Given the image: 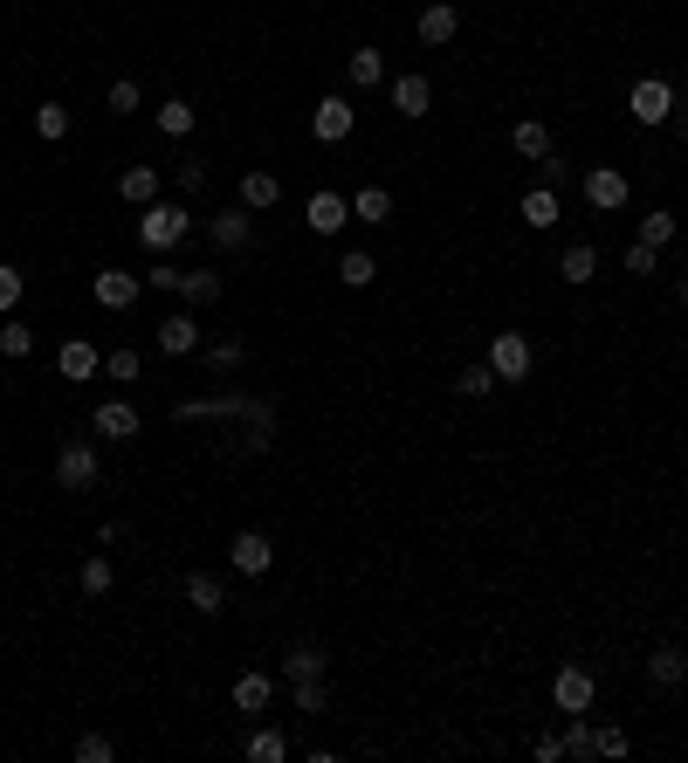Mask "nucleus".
<instances>
[{"label":"nucleus","instance_id":"f257e3e1","mask_svg":"<svg viewBox=\"0 0 688 763\" xmlns=\"http://www.w3.org/2000/svg\"><path fill=\"white\" fill-rule=\"evenodd\" d=\"M172 420H221V426H241V454H269L275 447V406L269 399H248V392H207V399H180Z\"/></svg>","mask_w":688,"mask_h":763},{"label":"nucleus","instance_id":"f03ea898","mask_svg":"<svg viewBox=\"0 0 688 763\" xmlns=\"http://www.w3.org/2000/svg\"><path fill=\"white\" fill-rule=\"evenodd\" d=\"M187 235H193V214H187V200H151V207H145V220H138V241H145L151 254L180 248Z\"/></svg>","mask_w":688,"mask_h":763},{"label":"nucleus","instance_id":"7ed1b4c3","mask_svg":"<svg viewBox=\"0 0 688 763\" xmlns=\"http://www.w3.org/2000/svg\"><path fill=\"white\" fill-rule=\"evenodd\" d=\"M530 365H538V351H530L523 330H496V338H489V372L503 378V386H523Z\"/></svg>","mask_w":688,"mask_h":763},{"label":"nucleus","instance_id":"20e7f679","mask_svg":"<svg viewBox=\"0 0 688 763\" xmlns=\"http://www.w3.org/2000/svg\"><path fill=\"white\" fill-rule=\"evenodd\" d=\"M627 111H633V124H647V132H654V124H668L675 117V83H668V76H641V83L627 90Z\"/></svg>","mask_w":688,"mask_h":763},{"label":"nucleus","instance_id":"39448f33","mask_svg":"<svg viewBox=\"0 0 688 763\" xmlns=\"http://www.w3.org/2000/svg\"><path fill=\"white\" fill-rule=\"evenodd\" d=\"M593 695H599V681L593 668H578V660H565L551 681V702H557V716H593Z\"/></svg>","mask_w":688,"mask_h":763},{"label":"nucleus","instance_id":"423d86ee","mask_svg":"<svg viewBox=\"0 0 688 763\" xmlns=\"http://www.w3.org/2000/svg\"><path fill=\"white\" fill-rule=\"evenodd\" d=\"M627 200H633V180L620 166H593L585 172V207L593 214H627Z\"/></svg>","mask_w":688,"mask_h":763},{"label":"nucleus","instance_id":"0eeeda50","mask_svg":"<svg viewBox=\"0 0 688 763\" xmlns=\"http://www.w3.org/2000/svg\"><path fill=\"white\" fill-rule=\"evenodd\" d=\"M97 475H104V462H97V447H90V441H69V447L56 454V481H63L69 496L97 489Z\"/></svg>","mask_w":688,"mask_h":763},{"label":"nucleus","instance_id":"6e6552de","mask_svg":"<svg viewBox=\"0 0 688 763\" xmlns=\"http://www.w3.org/2000/svg\"><path fill=\"white\" fill-rule=\"evenodd\" d=\"M311 132H317V145H345L351 132H359V111H351V96H317Z\"/></svg>","mask_w":688,"mask_h":763},{"label":"nucleus","instance_id":"1a4fd4ad","mask_svg":"<svg viewBox=\"0 0 688 763\" xmlns=\"http://www.w3.org/2000/svg\"><path fill=\"white\" fill-rule=\"evenodd\" d=\"M345 220H351V200L345 193H330V186H317L311 200H303V227H311V235H345Z\"/></svg>","mask_w":688,"mask_h":763},{"label":"nucleus","instance_id":"9d476101","mask_svg":"<svg viewBox=\"0 0 688 763\" xmlns=\"http://www.w3.org/2000/svg\"><path fill=\"white\" fill-rule=\"evenodd\" d=\"M90 426H97V441H138V434H145V420H138L132 399H104V406L90 413Z\"/></svg>","mask_w":688,"mask_h":763},{"label":"nucleus","instance_id":"9b49d317","mask_svg":"<svg viewBox=\"0 0 688 763\" xmlns=\"http://www.w3.org/2000/svg\"><path fill=\"white\" fill-rule=\"evenodd\" d=\"M90 296L104 303V310H132V303L145 296V275H132V269H97V283H90Z\"/></svg>","mask_w":688,"mask_h":763},{"label":"nucleus","instance_id":"f8f14e48","mask_svg":"<svg viewBox=\"0 0 688 763\" xmlns=\"http://www.w3.org/2000/svg\"><path fill=\"white\" fill-rule=\"evenodd\" d=\"M414 29H420V42H427V48H448L454 35H462V8H454V0H427Z\"/></svg>","mask_w":688,"mask_h":763},{"label":"nucleus","instance_id":"ddd939ff","mask_svg":"<svg viewBox=\"0 0 688 763\" xmlns=\"http://www.w3.org/2000/svg\"><path fill=\"white\" fill-rule=\"evenodd\" d=\"M151 338H159V351H166V358H187V351H200V344H207V338H200V317H193V310H172L159 330H151Z\"/></svg>","mask_w":688,"mask_h":763},{"label":"nucleus","instance_id":"4468645a","mask_svg":"<svg viewBox=\"0 0 688 763\" xmlns=\"http://www.w3.org/2000/svg\"><path fill=\"white\" fill-rule=\"evenodd\" d=\"M56 372L69 378V386H83V378H97V372H104V351H97L90 338H63V351H56Z\"/></svg>","mask_w":688,"mask_h":763},{"label":"nucleus","instance_id":"2eb2a0df","mask_svg":"<svg viewBox=\"0 0 688 763\" xmlns=\"http://www.w3.org/2000/svg\"><path fill=\"white\" fill-rule=\"evenodd\" d=\"M227 557H235V571L241 578H262L275 565V544L262 537V529H235V544H227Z\"/></svg>","mask_w":688,"mask_h":763},{"label":"nucleus","instance_id":"dca6fc26","mask_svg":"<svg viewBox=\"0 0 688 763\" xmlns=\"http://www.w3.org/2000/svg\"><path fill=\"white\" fill-rule=\"evenodd\" d=\"M180 592H187V605H193V613H200V619H214V613H227V584H221L214 571H187V584H180Z\"/></svg>","mask_w":688,"mask_h":763},{"label":"nucleus","instance_id":"f3484780","mask_svg":"<svg viewBox=\"0 0 688 763\" xmlns=\"http://www.w3.org/2000/svg\"><path fill=\"white\" fill-rule=\"evenodd\" d=\"M509 151H517V159H551V124L544 117H517V124H509Z\"/></svg>","mask_w":688,"mask_h":763},{"label":"nucleus","instance_id":"a211bd4d","mask_svg":"<svg viewBox=\"0 0 688 763\" xmlns=\"http://www.w3.org/2000/svg\"><path fill=\"white\" fill-rule=\"evenodd\" d=\"M393 111L399 117H427L435 111V83H427V76H393Z\"/></svg>","mask_w":688,"mask_h":763},{"label":"nucleus","instance_id":"6ab92c4d","mask_svg":"<svg viewBox=\"0 0 688 763\" xmlns=\"http://www.w3.org/2000/svg\"><path fill=\"white\" fill-rule=\"evenodd\" d=\"M221 296H227L221 269H187L180 275V303H187V310H207V303H221Z\"/></svg>","mask_w":688,"mask_h":763},{"label":"nucleus","instance_id":"aec40b11","mask_svg":"<svg viewBox=\"0 0 688 763\" xmlns=\"http://www.w3.org/2000/svg\"><path fill=\"white\" fill-rule=\"evenodd\" d=\"M275 200H283V180H275L269 166H255V172H241V207L248 214H269Z\"/></svg>","mask_w":688,"mask_h":763},{"label":"nucleus","instance_id":"412c9836","mask_svg":"<svg viewBox=\"0 0 688 763\" xmlns=\"http://www.w3.org/2000/svg\"><path fill=\"white\" fill-rule=\"evenodd\" d=\"M688 681V653L681 647H654L647 653V688H681Z\"/></svg>","mask_w":688,"mask_h":763},{"label":"nucleus","instance_id":"4be33fe9","mask_svg":"<svg viewBox=\"0 0 688 763\" xmlns=\"http://www.w3.org/2000/svg\"><path fill=\"white\" fill-rule=\"evenodd\" d=\"M117 200H124V207H151V200H159V166H124Z\"/></svg>","mask_w":688,"mask_h":763},{"label":"nucleus","instance_id":"5701e85b","mask_svg":"<svg viewBox=\"0 0 688 763\" xmlns=\"http://www.w3.org/2000/svg\"><path fill=\"white\" fill-rule=\"evenodd\" d=\"M345 76H351V90H379L386 83V48H351Z\"/></svg>","mask_w":688,"mask_h":763},{"label":"nucleus","instance_id":"b1692460","mask_svg":"<svg viewBox=\"0 0 688 763\" xmlns=\"http://www.w3.org/2000/svg\"><path fill=\"white\" fill-rule=\"evenodd\" d=\"M283 674H290V681H317V674H330V653H324L317 640H296L290 660H283Z\"/></svg>","mask_w":688,"mask_h":763},{"label":"nucleus","instance_id":"393cba45","mask_svg":"<svg viewBox=\"0 0 688 763\" xmlns=\"http://www.w3.org/2000/svg\"><path fill=\"white\" fill-rule=\"evenodd\" d=\"M557 275H565L572 289H585V283L599 275V248H593V241H572V248H565V262H557Z\"/></svg>","mask_w":688,"mask_h":763},{"label":"nucleus","instance_id":"a878e982","mask_svg":"<svg viewBox=\"0 0 688 763\" xmlns=\"http://www.w3.org/2000/svg\"><path fill=\"white\" fill-rule=\"evenodd\" d=\"M269 702H275V681L269 674H235V708H241V716H262Z\"/></svg>","mask_w":688,"mask_h":763},{"label":"nucleus","instance_id":"bb28decb","mask_svg":"<svg viewBox=\"0 0 688 763\" xmlns=\"http://www.w3.org/2000/svg\"><path fill=\"white\" fill-rule=\"evenodd\" d=\"M517 214H523V227H557V214H565V207H557L551 186H530V193L517 200Z\"/></svg>","mask_w":688,"mask_h":763},{"label":"nucleus","instance_id":"cd10ccee","mask_svg":"<svg viewBox=\"0 0 688 763\" xmlns=\"http://www.w3.org/2000/svg\"><path fill=\"white\" fill-rule=\"evenodd\" d=\"M207 241H214V248H241V241H248V207H221V214L207 220Z\"/></svg>","mask_w":688,"mask_h":763},{"label":"nucleus","instance_id":"c85d7f7f","mask_svg":"<svg viewBox=\"0 0 688 763\" xmlns=\"http://www.w3.org/2000/svg\"><path fill=\"white\" fill-rule=\"evenodd\" d=\"M351 220H365V227H386V220H393V193H386V186H365V193H351Z\"/></svg>","mask_w":688,"mask_h":763},{"label":"nucleus","instance_id":"c756f323","mask_svg":"<svg viewBox=\"0 0 688 763\" xmlns=\"http://www.w3.org/2000/svg\"><path fill=\"white\" fill-rule=\"evenodd\" d=\"M565 756H599V729H593V716H565Z\"/></svg>","mask_w":688,"mask_h":763},{"label":"nucleus","instance_id":"7c9ffc66","mask_svg":"<svg viewBox=\"0 0 688 763\" xmlns=\"http://www.w3.org/2000/svg\"><path fill=\"white\" fill-rule=\"evenodd\" d=\"M503 386V378L489 372V358H482V365H462V372H454V392H462V399H489Z\"/></svg>","mask_w":688,"mask_h":763},{"label":"nucleus","instance_id":"2f4dec72","mask_svg":"<svg viewBox=\"0 0 688 763\" xmlns=\"http://www.w3.org/2000/svg\"><path fill=\"white\" fill-rule=\"evenodd\" d=\"M248 763H290V736L283 729H255L248 736Z\"/></svg>","mask_w":688,"mask_h":763},{"label":"nucleus","instance_id":"473e14b6","mask_svg":"<svg viewBox=\"0 0 688 763\" xmlns=\"http://www.w3.org/2000/svg\"><path fill=\"white\" fill-rule=\"evenodd\" d=\"M372 275H379V262L365 248H345V262H338V283L345 289H372Z\"/></svg>","mask_w":688,"mask_h":763},{"label":"nucleus","instance_id":"72a5a7b5","mask_svg":"<svg viewBox=\"0 0 688 763\" xmlns=\"http://www.w3.org/2000/svg\"><path fill=\"white\" fill-rule=\"evenodd\" d=\"M200 358H207V372H241L248 344L241 338H214V344H200Z\"/></svg>","mask_w":688,"mask_h":763},{"label":"nucleus","instance_id":"f704fd0d","mask_svg":"<svg viewBox=\"0 0 688 763\" xmlns=\"http://www.w3.org/2000/svg\"><path fill=\"white\" fill-rule=\"evenodd\" d=\"M290 708H296V716H324V708H330L324 674H317V681H290Z\"/></svg>","mask_w":688,"mask_h":763},{"label":"nucleus","instance_id":"c9c22d12","mask_svg":"<svg viewBox=\"0 0 688 763\" xmlns=\"http://www.w3.org/2000/svg\"><path fill=\"white\" fill-rule=\"evenodd\" d=\"M29 351H35V330L21 317H0V358H29Z\"/></svg>","mask_w":688,"mask_h":763},{"label":"nucleus","instance_id":"e433bc0d","mask_svg":"<svg viewBox=\"0 0 688 763\" xmlns=\"http://www.w3.org/2000/svg\"><path fill=\"white\" fill-rule=\"evenodd\" d=\"M35 138L63 145V138H69V104H35Z\"/></svg>","mask_w":688,"mask_h":763},{"label":"nucleus","instance_id":"4c0bfd02","mask_svg":"<svg viewBox=\"0 0 688 763\" xmlns=\"http://www.w3.org/2000/svg\"><path fill=\"white\" fill-rule=\"evenodd\" d=\"M111 584H117V565H111V557H83V592H90V599H111Z\"/></svg>","mask_w":688,"mask_h":763},{"label":"nucleus","instance_id":"58836bf2","mask_svg":"<svg viewBox=\"0 0 688 763\" xmlns=\"http://www.w3.org/2000/svg\"><path fill=\"white\" fill-rule=\"evenodd\" d=\"M193 117H200V111L187 104V96H172V104H159V132H166V138H187Z\"/></svg>","mask_w":688,"mask_h":763},{"label":"nucleus","instance_id":"ea45409f","mask_svg":"<svg viewBox=\"0 0 688 763\" xmlns=\"http://www.w3.org/2000/svg\"><path fill=\"white\" fill-rule=\"evenodd\" d=\"M145 372V358H138V351L132 344H117V351H104V378H117V386H132V378Z\"/></svg>","mask_w":688,"mask_h":763},{"label":"nucleus","instance_id":"a19ab883","mask_svg":"<svg viewBox=\"0 0 688 763\" xmlns=\"http://www.w3.org/2000/svg\"><path fill=\"white\" fill-rule=\"evenodd\" d=\"M21 296H29V275H21L14 262H0V317H14Z\"/></svg>","mask_w":688,"mask_h":763},{"label":"nucleus","instance_id":"79ce46f5","mask_svg":"<svg viewBox=\"0 0 688 763\" xmlns=\"http://www.w3.org/2000/svg\"><path fill=\"white\" fill-rule=\"evenodd\" d=\"M641 241H647V248H668V241H675V214H668V207H647V214H641Z\"/></svg>","mask_w":688,"mask_h":763},{"label":"nucleus","instance_id":"37998d69","mask_svg":"<svg viewBox=\"0 0 688 763\" xmlns=\"http://www.w3.org/2000/svg\"><path fill=\"white\" fill-rule=\"evenodd\" d=\"M69 756H76V763H117V743H111V736H76Z\"/></svg>","mask_w":688,"mask_h":763},{"label":"nucleus","instance_id":"c03bdc74","mask_svg":"<svg viewBox=\"0 0 688 763\" xmlns=\"http://www.w3.org/2000/svg\"><path fill=\"white\" fill-rule=\"evenodd\" d=\"M104 104H111V111H117V117H132V111H138V104H145V90H138V83H132V76H117V83H111V96H104Z\"/></svg>","mask_w":688,"mask_h":763},{"label":"nucleus","instance_id":"a18cd8bd","mask_svg":"<svg viewBox=\"0 0 688 763\" xmlns=\"http://www.w3.org/2000/svg\"><path fill=\"white\" fill-rule=\"evenodd\" d=\"M180 275H187V269H172V262H151V269H145V289H159V296H180Z\"/></svg>","mask_w":688,"mask_h":763},{"label":"nucleus","instance_id":"49530a36","mask_svg":"<svg viewBox=\"0 0 688 763\" xmlns=\"http://www.w3.org/2000/svg\"><path fill=\"white\" fill-rule=\"evenodd\" d=\"M654 269H661V248L633 241V248H627V275H654Z\"/></svg>","mask_w":688,"mask_h":763},{"label":"nucleus","instance_id":"de8ad7c7","mask_svg":"<svg viewBox=\"0 0 688 763\" xmlns=\"http://www.w3.org/2000/svg\"><path fill=\"white\" fill-rule=\"evenodd\" d=\"M200 186H207V159H193V151H187V159H180V193H200Z\"/></svg>","mask_w":688,"mask_h":763},{"label":"nucleus","instance_id":"09e8293b","mask_svg":"<svg viewBox=\"0 0 688 763\" xmlns=\"http://www.w3.org/2000/svg\"><path fill=\"white\" fill-rule=\"evenodd\" d=\"M627 750H633L627 729H599V756H627Z\"/></svg>","mask_w":688,"mask_h":763},{"label":"nucleus","instance_id":"8fccbe9b","mask_svg":"<svg viewBox=\"0 0 688 763\" xmlns=\"http://www.w3.org/2000/svg\"><path fill=\"white\" fill-rule=\"evenodd\" d=\"M530 756H538V763H557V756H565V736H538V743H530Z\"/></svg>","mask_w":688,"mask_h":763},{"label":"nucleus","instance_id":"3c124183","mask_svg":"<svg viewBox=\"0 0 688 763\" xmlns=\"http://www.w3.org/2000/svg\"><path fill=\"white\" fill-rule=\"evenodd\" d=\"M668 124H675V138H688V90H675V117Z\"/></svg>","mask_w":688,"mask_h":763},{"label":"nucleus","instance_id":"603ef678","mask_svg":"<svg viewBox=\"0 0 688 763\" xmlns=\"http://www.w3.org/2000/svg\"><path fill=\"white\" fill-rule=\"evenodd\" d=\"M675 296H681V303H688V269H681V283H675Z\"/></svg>","mask_w":688,"mask_h":763}]
</instances>
